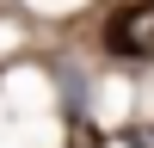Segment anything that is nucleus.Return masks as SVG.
I'll use <instances>...</instances> for the list:
<instances>
[{"mask_svg": "<svg viewBox=\"0 0 154 148\" xmlns=\"http://www.w3.org/2000/svg\"><path fill=\"white\" fill-rule=\"evenodd\" d=\"M105 49L117 62H154V0H130V6L111 12Z\"/></svg>", "mask_w": 154, "mask_h": 148, "instance_id": "1", "label": "nucleus"}]
</instances>
